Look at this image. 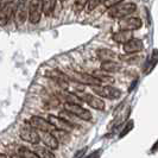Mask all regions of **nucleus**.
<instances>
[{
  "instance_id": "0eeeda50",
  "label": "nucleus",
  "mask_w": 158,
  "mask_h": 158,
  "mask_svg": "<svg viewBox=\"0 0 158 158\" xmlns=\"http://www.w3.org/2000/svg\"><path fill=\"white\" fill-rule=\"evenodd\" d=\"M48 120L51 123V125L55 127L56 130H60V131H65V132H71L75 127V124H73L71 121L67 120V119L62 118V117H56L50 114L48 117Z\"/></svg>"
},
{
  "instance_id": "6ab92c4d",
  "label": "nucleus",
  "mask_w": 158,
  "mask_h": 158,
  "mask_svg": "<svg viewBox=\"0 0 158 158\" xmlns=\"http://www.w3.org/2000/svg\"><path fill=\"white\" fill-rule=\"evenodd\" d=\"M57 0H43V13L47 17H50L52 15L56 6Z\"/></svg>"
},
{
  "instance_id": "393cba45",
  "label": "nucleus",
  "mask_w": 158,
  "mask_h": 158,
  "mask_svg": "<svg viewBox=\"0 0 158 158\" xmlns=\"http://www.w3.org/2000/svg\"><path fill=\"white\" fill-rule=\"evenodd\" d=\"M88 1L89 0H75V6L77 10H82V8H85L87 6Z\"/></svg>"
},
{
  "instance_id": "4be33fe9",
  "label": "nucleus",
  "mask_w": 158,
  "mask_h": 158,
  "mask_svg": "<svg viewBox=\"0 0 158 158\" xmlns=\"http://www.w3.org/2000/svg\"><path fill=\"white\" fill-rule=\"evenodd\" d=\"M105 0H89L87 4V6H86V11L87 12H92L94 8H96L100 4H102Z\"/></svg>"
},
{
  "instance_id": "b1692460",
  "label": "nucleus",
  "mask_w": 158,
  "mask_h": 158,
  "mask_svg": "<svg viewBox=\"0 0 158 158\" xmlns=\"http://www.w3.org/2000/svg\"><path fill=\"white\" fill-rule=\"evenodd\" d=\"M123 1H124V0H105L102 4L106 8H111V7H113V6L120 4V2H123Z\"/></svg>"
},
{
  "instance_id": "4468645a",
  "label": "nucleus",
  "mask_w": 158,
  "mask_h": 158,
  "mask_svg": "<svg viewBox=\"0 0 158 158\" xmlns=\"http://www.w3.org/2000/svg\"><path fill=\"white\" fill-rule=\"evenodd\" d=\"M144 45H143V42L140 40H135V38H132L128 42H126L124 44V51L126 54H135V52H139L142 51Z\"/></svg>"
},
{
  "instance_id": "f03ea898",
  "label": "nucleus",
  "mask_w": 158,
  "mask_h": 158,
  "mask_svg": "<svg viewBox=\"0 0 158 158\" xmlns=\"http://www.w3.org/2000/svg\"><path fill=\"white\" fill-rule=\"evenodd\" d=\"M19 135H20L22 140L27 142L29 144H32V145H36V144H38L40 142V133L37 132V130L35 127L31 126V124L29 121H25L20 126Z\"/></svg>"
},
{
  "instance_id": "ddd939ff",
  "label": "nucleus",
  "mask_w": 158,
  "mask_h": 158,
  "mask_svg": "<svg viewBox=\"0 0 158 158\" xmlns=\"http://www.w3.org/2000/svg\"><path fill=\"white\" fill-rule=\"evenodd\" d=\"M80 98H81L82 101H85L87 105H89L94 110H98V111H103L105 110V102H103L100 98H98L95 95L83 94L82 96H80Z\"/></svg>"
},
{
  "instance_id": "a878e982",
  "label": "nucleus",
  "mask_w": 158,
  "mask_h": 158,
  "mask_svg": "<svg viewBox=\"0 0 158 158\" xmlns=\"http://www.w3.org/2000/svg\"><path fill=\"white\" fill-rule=\"evenodd\" d=\"M5 4H6V1H5V0H0V11H1V8L5 6Z\"/></svg>"
},
{
  "instance_id": "39448f33",
  "label": "nucleus",
  "mask_w": 158,
  "mask_h": 158,
  "mask_svg": "<svg viewBox=\"0 0 158 158\" xmlns=\"http://www.w3.org/2000/svg\"><path fill=\"white\" fill-rule=\"evenodd\" d=\"M92 89L95 94L99 96H102L106 99H118L121 95V92L118 88L113 87V86H103V85H99V86H92Z\"/></svg>"
},
{
  "instance_id": "6e6552de",
  "label": "nucleus",
  "mask_w": 158,
  "mask_h": 158,
  "mask_svg": "<svg viewBox=\"0 0 158 158\" xmlns=\"http://www.w3.org/2000/svg\"><path fill=\"white\" fill-rule=\"evenodd\" d=\"M70 79L77 81L80 83H82L83 86L87 85V86H99V85H102V82L98 79L94 75H90V74H82V73H74V75H71Z\"/></svg>"
},
{
  "instance_id": "9d476101",
  "label": "nucleus",
  "mask_w": 158,
  "mask_h": 158,
  "mask_svg": "<svg viewBox=\"0 0 158 158\" xmlns=\"http://www.w3.org/2000/svg\"><path fill=\"white\" fill-rule=\"evenodd\" d=\"M143 25V22L140 18H137V17H125V18H121L119 26L121 30H138L140 29Z\"/></svg>"
},
{
  "instance_id": "cd10ccee",
  "label": "nucleus",
  "mask_w": 158,
  "mask_h": 158,
  "mask_svg": "<svg viewBox=\"0 0 158 158\" xmlns=\"http://www.w3.org/2000/svg\"><path fill=\"white\" fill-rule=\"evenodd\" d=\"M0 157H7V155H2V153H0Z\"/></svg>"
},
{
  "instance_id": "423d86ee",
  "label": "nucleus",
  "mask_w": 158,
  "mask_h": 158,
  "mask_svg": "<svg viewBox=\"0 0 158 158\" xmlns=\"http://www.w3.org/2000/svg\"><path fill=\"white\" fill-rule=\"evenodd\" d=\"M43 13V1L42 0H30L29 5V22L31 24L40 23Z\"/></svg>"
},
{
  "instance_id": "2eb2a0df",
  "label": "nucleus",
  "mask_w": 158,
  "mask_h": 158,
  "mask_svg": "<svg viewBox=\"0 0 158 158\" xmlns=\"http://www.w3.org/2000/svg\"><path fill=\"white\" fill-rule=\"evenodd\" d=\"M112 38H113V40H114L115 43L125 44L126 42H128L130 40L133 38V35H132V31H131V30H120V31L113 33Z\"/></svg>"
},
{
  "instance_id": "c85d7f7f",
  "label": "nucleus",
  "mask_w": 158,
  "mask_h": 158,
  "mask_svg": "<svg viewBox=\"0 0 158 158\" xmlns=\"http://www.w3.org/2000/svg\"><path fill=\"white\" fill-rule=\"evenodd\" d=\"M60 1H65V0H60Z\"/></svg>"
},
{
  "instance_id": "5701e85b",
  "label": "nucleus",
  "mask_w": 158,
  "mask_h": 158,
  "mask_svg": "<svg viewBox=\"0 0 158 158\" xmlns=\"http://www.w3.org/2000/svg\"><path fill=\"white\" fill-rule=\"evenodd\" d=\"M135 126V124H133V120H128V123L126 124V126L124 127V130H123V132L120 133V137H124V135H126L132 128Z\"/></svg>"
},
{
  "instance_id": "1a4fd4ad",
  "label": "nucleus",
  "mask_w": 158,
  "mask_h": 158,
  "mask_svg": "<svg viewBox=\"0 0 158 158\" xmlns=\"http://www.w3.org/2000/svg\"><path fill=\"white\" fill-rule=\"evenodd\" d=\"M29 123L31 124L32 127H35L37 131H49V132H54L56 128L52 125L49 120H45L42 117H37V115H33L30 118Z\"/></svg>"
},
{
  "instance_id": "20e7f679",
  "label": "nucleus",
  "mask_w": 158,
  "mask_h": 158,
  "mask_svg": "<svg viewBox=\"0 0 158 158\" xmlns=\"http://www.w3.org/2000/svg\"><path fill=\"white\" fill-rule=\"evenodd\" d=\"M64 110L67 112L71 113L74 117H77V118L82 119L85 121H89L92 120V113L83 108L82 106H80L79 103L76 102H65L64 103Z\"/></svg>"
},
{
  "instance_id": "f257e3e1",
  "label": "nucleus",
  "mask_w": 158,
  "mask_h": 158,
  "mask_svg": "<svg viewBox=\"0 0 158 158\" xmlns=\"http://www.w3.org/2000/svg\"><path fill=\"white\" fill-rule=\"evenodd\" d=\"M137 10V6L133 2H126V4H118L113 7L108 8V16L111 18H125L131 16Z\"/></svg>"
},
{
  "instance_id": "f8f14e48",
  "label": "nucleus",
  "mask_w": 158,
  "mask_h": 158,
  "mask_svg": "<svg viewBox=\"0 0 158 158\" xmlns=\"http://www.w3.org/2000/svg\"><path fill=\"white\" fill-rule=\"evenodd\" d=\"M40 140L44 143V145L49 148L50 150H56L58 148V139L52 132L49 131H40Z\"/></svg>"
},
{
  "instance_id": "f3484780",
  "label": "nucleus",
  "mask_w": 158,
  "mask_h": 158,
  "mask_svg": "<svg viewBox=\"0 0 158 158\" xmlns=\"http://www.w3.org/2000/svg\"><path fill=\"white\" fill-rule=\"evenodd\" d=\"M101 69L106 73H117L121 69V65L115 61H103L101 63Z\"/></svg>"
},
{
  "instance_id": "a211bd4d",
  "label": "nucleus",
  "mask_w": 158,
  "mask_h": 158,
  "mask_svg": "<svg viewBox=\"0 0 158 158\" xmlns=\"http://www.w3.org/2000/svg\"><path fill=\"white\" fill-rule=\"evenodd\" d=\"M33 151L37 153V156H38L40 158H54L55 157V153H54V152H51L50 150H48L47 148L40 146L38 144L35 145Z\"/></svg>"
},
{
  "instance_id": "dca6fc26",
  "label": "nucleus",
  "mask_w": 158,
  "mask_h": 158,
  "mask_svg": "<svg viewBox=\"0 0 158 158\" xmlns=\"http://www.w3.org/2000/svg\"><path fill=\"white\" fill-rule=\"evenodd\" d=\"M96 55L99 57V60L101 61H115L117 54L114 51H112L110 49H100L96 51Z\"/></svg>"
},
{
  "instance_id": "bb28decb",
  "label": "nucleus",
  "mask_w": 158,
  "mask_h": 158,
  "mask_svg": "<svg viewBox=\"0 0 158 158\" xmlns=\"http://www.w3.org/2000/svg\"><path fill=\"white\" fill-rule=\"evenodd\" d=\"M157 149H158V142H157V144H156V145H155V146L152 148V152H155V151H157Z\"/></svg>"
},
{
  "instance_id": "aec40b11",
  "label": "nucleus",
  "mask_w": 158,
  "mask_h": 158,
  "mask_svg": "<svg viewBox=\"0 0 158 158\" xmlns=\"http://www.w3.org/2000/svg\"><path fill=\"white\" fill-rule=\"evenodd\" d=\"M13 157H22V158H38L37 156V153L35 152L33 150H30V149H27V148H19V150H18V155L16 156H13Z\"/></svg>"
},
{
  "instance_id": "7ed1b4c3",
  "label": "nucleus",
  "mask_w": 158,
  "mask_h": 158,
  "mask_svg": "<svg viewBox=\"0 0 158 158\" xmlns=\"http://www.w3.org/2000/svg\"><path fill=\"white\" fill-rule=\"evenodd\" d=\"M29 5H30V0H18V2L16 4L13 18L18 26L23 25L29 18Z\"/></svg>"
},
{
  "instance_id": "9b49d317",
  "label": "nucleus",
  "mask_w": 158,
  "mask_h": 158,
  "mask_svg": "<svg viewBox=\"0 0 158 158\" xmlns=\"http://www.w3.org/2000/svg\"><path fill=\"white\" fill-rule=\"evenodd\" d=\"M16 4L15 1H8L0 11V26H5L10 22V19L13 17Z\"/></svg>"
},
{
  "instance_id": "c756f323",
  "label": "nucleus",
  "mask_w": 158,
  "mask_h": 158,
  "mask_svg": "<svg viewBox=\"0 0 158 158\" xmlns=\"http://www.w3.org/2000/svg\"><path fill=\"white\" fill-rule=\"evenodd\" d=\"M42 1H43V0H42Z\"/></svg>"
},
{
  "instance_id": "412c9836",
  "label": "nucleus",
  "mask_w": 158,
  "mask_h": 158,
  "mask_svg": "<svg viewBox=\"0 0 158 158\" xmlns=\"http://www.w3.org/2000/svg\"><path fill=\"white\" fill-rule=\"evenodd\" d=\"M158 63V50H153L152 51V55H151L150 60L148 61L146 63V69H145V74H149Z\"/></svg>"
}]
</instances>
